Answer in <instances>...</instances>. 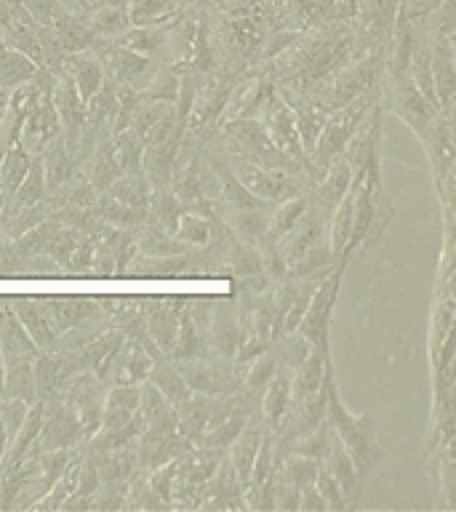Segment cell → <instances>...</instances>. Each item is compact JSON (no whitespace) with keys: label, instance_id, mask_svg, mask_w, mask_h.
<instances>
[{"label":"cell","instance_id":"6da1fadb","mask_svg":"<svg viewBox=\"0 0 456 512\" xmlns=\"http://www.w3.org/2000/svg\"><path fill=\"white\" fill-rule=\"evenodd\" d=\"M323 390H326V422L336 438L342 440L344 448L350 451L352 462L358 472H368L379 459V443H376V427L374 419L368 414L355 416L347 411L342 395L336 390L334 366L331 360L326 363V374H323Z\"/></svg>","mask_w":456,"mask_h":512},{"label":"cell","instance_id":"7a4b0ae2","mask_svg":"<svg viewBox=\"0 0 456 512\" xmlns=\"http://www.w3.org/2000/svg\"><path fill=\"white\" fill-rule=\"evenodd\" d=\"M230 163L240 182L246 184V190L259 198L262 203H280V200L291 198V195H302L304 179L299 176L302 168L288 166H256L251 160H243L238 155L224 158Z\"/></svg>","mask_w":456,"mask_h":512},{"label":"cell","instance_id":"3957f363","mask_svg":"<svg viewBox=\"0 0 456 512\" xmlns=\"http://www.w3.org/2000/svg\"><path fill=\"white\" fill-rule=\"evenodd\" d=\"M344 267L347 264L339 262L326 278L320 280L318 288L312 291L310 304H307L302 320H299V328H296L318 350H331L328 347V334H331V315H334L336 296H339V288H342Z\"/></svg>","mask_w":456,"mask_h":512},{"label":"cell","instance_id":"277c9868","mask_svg":"<svg viewBox=\"0 0 456 512\" xmlns=\"http://www.w3.org/2000/svg\"><path fill=\"white\" fill-rule=\"evenodd\" d=\"M91 51L96 59L102 62L104 75L115 83V86H128L142 91L147 86V80L152 78V72L158 70V62L150 56L136 54L131 48L120 46V43H110L107 38H96L91 43Z\"/></svg>","mask_w":456,"mask_h":512},{"label":"cell","instance_id":"5b68a950","mask_svg":"<svg viewBox=\"0 0 456 512\" xmlns=\"http://www.w3.org/2000/svg\"><path fill=\"white\" fill-rule=\"evenodd\" d=\"M227 136H230L235 155L243 160H251L256 166H288V168H302L296 166L294 160L286 158L283 152L272 144L267 128L259 118H232L227 120ZM304 171V168H302Z\"/></svg>","mask_w":456,"mask_h":512},{"label":"cell","instance_id":"8992f818","mask_svg":"<svg viewBox=\"0 0 456 512\" xmlns=\"http://www.w3.org/2000/svg\"><path fill=\"white\" fill-rule=\"evenodd\" d=\"M262 112V123L264 128H267V134H270L272 144H275L286 158L294 160L296 166H302L304 171H307V168L315 171L310 155L302 150V139H299V131H296L294 110H291L286 99L278 94V88H272L270 94H267V99L262 102ZM315 176L320 179L323 174L315 171Z\"/></svg>","mask_w":456,"mask_h":512},{"label":"cell","instance_id":"52a82bcc","mask_svg":"<svg viewBox=\"0 0 456 512\" xmlns=\"http://www.w3.org/2000/svg\"><path fill=\"white\" fill-rule=\"evenodd\" d=\"M179 374L184 376V382L192 392L200 395H211V398H222V395H232L240 392L243 387V374L232 360H211L206 358H190V360H174Z\"/></svg>","mask_w":456,"mask_h":512},{"label":"cell","instance_id":"ba28073f","mask_svg":"<svg viewBox=\"0 0 456 512\" xmlns=\"http://www.w3.org/2000/svg\"><path fill=\"white\" fill-rule=\"evenodd\" d=\"M104 387L107 384L94 371H80V374L64 379L62 390H59V398L78 416L83 435H86V443L94 438L96 432H99V424H102L104 392H107Z\"/></svg>","mask_w":456,"mask_h":512},{"label":"cell","instance_id":"9c48e42d","mask_svg":"<svg viewBox=\"0 0 456 512\" xmlns=\"http://www.w3.org/2000/svg\"><path fill=\"white\" fill-rule=\"evenodd\" d=\"M86 443L83 427L78 416L59 395L43 403V427H40L38 446L40 451H54V448H75Z\"/></svg>","mask_w":456,"mask_h":512},{"label":"cell","instance_id":"30bf717a","mask_svg":"<svg viewBox=\"0 0 456 512\" xmlns=\"http://www.w3.org/2000/svg\"><path fill=\"white\" fill-rule=\"evenodd\" d=\"M51 99H54L59 126H62L64 147L75 155L80 142V131H83V123H86V104L80 102L75 83H72L67 72H56Z\"/></svg>","mask_w":456,"mask_h":512},{"label":"cell","instance_id":"8fae6325","mask_svg":"<svg viewBox=\"0 0 456 512\" xmlns=\"http://www.w3.org/2000/svg\"><path fill=\"white\" fill-rule=\"evenodd\" d=\"M51 91H54V88H51ZM51 91H46V94L40 96V102L24 115L22 128H19V144H22L30 155H40L48 144L54 142L56 136H62V126H59V115H56Z\"/></svg>","mask_w":456,"mask_h":512},{"label":"cell","instance_id":"7c38bea8","mask_svg":"<svg viewBox=\"0 0 456 512\" xmlns=\"http://www.w3.org/2000/svg\"><path fill=\"white\" fill-rule=\"evenodd\" d=\"M392 80V110L398 112L400 118L406 120L408 126L414 128L416 134L422 136L430 123L438 118L440 107L430 104L422 96V91L414 86V80L408 75H390Z\"/></svg>","mask_w":456,"mask_h":512},{"label":"cell","instance_id":"4fadbf2b","mask_svg":"<svg viewBox=\"0 0 456 512\" xmlns=\"http://www.w3.org/2000/svg\"><path fill=\"white\" fill-rule=\"evenodd\" d=\"M11 307H14L16 318L22 320V326L27 328L35 347L51 350L59 334H56L54 320H51V312H48L43 296H14Z\"/></svg>","mask_w":456,"mask_h":512},{"label":"cell","instance_id":"5bb4252c","mask_svg":"<svg viewBox=\"0 0 456 512\" xmlns=\"http://www.w3.org/2000/svg\"><path fill=\"white\" fill-rule=\"evenodd\" d=\"M59 72H67V75H70V80L75 83V91H78L80 102L83 104H86L88 99L102 88L104 78H107V75H104L102 62L96 59V54L91 51V48L64 56Z\"/></svg>","mask_w":456,"mask_h":512},{"label":"cell","instance_id":"9a60e30c","mask_svg":"<svg viewBox=\"0 0 456 512\" xmlns=\"http://www.w3.org/2000/svg\"><path fill=\"white\" fill-rule=\"evenodd\" d=\"M259 414L264 419V427H270L272 432L280 430V424L291 411V368L278 366L275 376L270 379V384L264 387L262 400H259Z\"/></svg>","mask_w":456,"mask_h":512},{"label":"cell","instance_id":"2e32d148","mask_svg":"<svg viewBox=\"0 0 456 512\" xmlns=\"http://www.w3.org/2000/svg\"><path fill=\"white\" fill-rule=\"evenodd\" d=\"M80 171H83V179H86L94 190L107 192L110 184L120 176L118 158H115V147H112V136H104L96 142V147L88 152L86 158L80 160Z\"/></svg>","mask_w":456,"mask_h":512},{"label":"cell","instance_id":"e0dca14e","mask_svg":"<svg viewBox=\"0 0 456 512\" xmlns=\"http://www.w3.org/2000/svg\"><path fill=\"white\" fill-rule=\"evenodd\" d=\"M331 360V350H318L312 347L310 355L291 371V406L310 400L318 395L323 387V374H326V363Z\"/></svg>","mask_w":456,"mask_h":512},{"label":"cell","instance_id":"ac0fdd59","mask_svg":"<svg viewBox=\"0 0 456 512\" xmlns=\"http://www.w3.org/2000/svg\"><path fill=\"white\" fill-rule=\"evenodd\" d=\"M43 302L51 312L56 334H64V331L80 326L83 320L94 318L102 310V304L88 299V296H43Z\"/></svg>","mask_w":456,"mask_h":512},{"label":"cell","instance_id":"d6986e66","mask_svg":"<svg viewBox=\"0 0 456 512\" xmlns=\"http://www.w3.org/2000/svg\"><path fill=\"white\" fill-rule=\"evenodd\" d=\"M0 352H3V360L35 358L40 352L27 334V328L22 326V320L16 318L11 302H0Z\"/></svg>","mask_w":456,"mask_h":512},{"label":"cell","instance_id":"ffe728a7","mask_svg":"<svg viewBox=\"0 0 456 512\" xmlns=\"http://www.w3.org/2000/svg\"><path fill=\"white\" fill-rule=\"evenodd\" d=\"M352 187V166L347 163L344 155L334 158L326 166L323 176H320L318 187H315V206L323 208V211H334V206L339 200L350 192Z\"/></svg>","mask_w":456,"mask_h":512},{"label":"cell","instance_id":"44dd1931","mask_svg":"<svg viewBox=\"0 0 456 512\" xmlns=\"http://www.w3.org/2000/svg\"><path fill=\"white\" fill-rule=\"evenodd\" d=\"M323 467L334 475V480L339 483L344 496H347V504L355 507L360 496V472L358 467H355V462H352L350 451L344 448V443L336 438L334 432H331V448H328V456L326 462H323Z\"/></svg>","mask_w":456,"mask_h":512},{"label":"cell","instance_id":"7402d4cb","mask_svg":"<svg viewBox=\"0 0 456 512\" xmlns=\"http://www.w3.org/2000/svg\"><path fill=\"white\" fill-rule=\"evenodd\" d=\"M208 350H214L219 358L235 360L240 344V320L227 310H211L208 318Z\"/></svg>","mask_w":456,"mask_h":512},{"label":"cell","instance_id":"603a6c76","mask_svg":"<svg viewBox=\"0 0 456 512\" xmlns=\"http://www.w3.org/2000/svg\"><path fill=\"white\" fill-rule=\"evenodd\" d=\"M270 216L264 214V206L254 208H227L224 206V227L248 246H259V240L267 235Z\"/></svg>","mask_w":456,"mask_h":512},{"label":"cell","instance_id":"cb8c5ba5","mask_svg":"<svg viewBox=\"0 0 456 512\" xmlns=\"http://www.w3.org/2000/svg\"><path fill=\"white\" fill-rule=\"evenodd\" d=\"M0 398L24 400L27 406H32L38 400V395H35L32 358L3 360V392H0Z\"/></svg>","mask_w":456,"mask_h":512},{"label":"cell","instance_id":"d4e9b609","mask_svg":"<svg viewBox=\"0 0 456 512\" xmlns=\"http://www.w3.org/2000/svg\"><path fill=\"white\" fill-rule=\"evenodd\" d=\"M40 163H43V174H46L48 190H59L67 184L78 171V160L67 147H64L62 136H56L54 142L48 144L46 150L40 152Z\"/></svg>","mask_w":456,"mask_h":512},{"label":"cell","instance_id":"484cf974","mask_svg":"<svg viewBox=\"0 0 456 512\" xmlns=\"http://www.w3.org/2000/svg\"><path fill=\"white\" fill-rule=\"evenodd\" d=\"M147 382L155 384V390H158L174 408L187 403L192 395V390L187 387V382H184V376L179 374V368H176L168 358H160L152 363L150 374H147Z\"/></svg>","mask_w":456,"mask_h":512},{"label":"cell","instance_id":"4316f807","mask_svg":"<svg viewBox=\"0 0 456 512\" xmlns=\"http://www.w3.org/2000/svg\"><path fill=\"white\" fill-rule=\"evenodd\" d=\"M211 171H214L216 182H219V195H222L224 206L227 208H254V206H267L259 198H254L251 192L246 190V184L240 182L235 171L230 168L227 160L211 158Z\"/></svg>","mask_w":456,"mask_h":512},{"label":"cell","instance_id":"83f0119b","mask_svg":"<svg viewBox=\"0 0 456 512\" xmlns=\"http://www.w3.org/2000/svg\"><path fill=\"white\" fill-rule=\"evenodd\" d=\"M40 67L32 62L30 56L16 51L14 46H8L6 40L0 43V91H14L16 86H22L30 78H35V72Z\"/></svg>","mask_w":456,"mask_h":512},{"label":"cell","instance_id":"f1b7e54d","mask_svg":"<svg viewBox=\"0 0 456 512\" xmlns=\"http://www.w3.org/2000/svg\"><path fill=\"white\" fill-rule=\"evenodd\" d=\"M208 355V339L200 331L198 323L190 318V312L184 307L179 312V328H176L174 347H171V360H190V358H206Z\"/></svg>","mask_w":456,"mask_h":512},{"label":"cell","instance_id":"f546056e","mask_svg":"<svg viewBox=\"0 0 456 512\" xmlns=\"http://www.w3.org/2000/svg\"><path fill=\"white\" fill-rule=\"evenodd\" d=\"M32 374H35V395H38L40 403H46V400L59 395L64 379L54 350H40L32 358Z\"/></svg>","mask_w":456,"mask_h":512},{"label":"cell","instance_id":"4dcf8cb0","mask_svg":"<svg viewBox=\"0 0 456 512\" xmlns=\"http://www.w3.org/2000/svg\"><path fill=\"white\" fill-rule=\"evenodd\" d=\"M336 256L331 254V246L326 240H318L315 246H310L302 254V259H296L288 267V278H326L328 272L336 267Z\"/></svg>","mask_w":456,"mask_h":512},{"label":"cell","instance_id":"1f68e13d","mask_svg":"<svg viewBox=\"0 0 456 512\" xmlns=\"http://www.w3.org/2000/svg\"><path fill=\"white\" fill-rule=\"evenodd\" d=\"M107 195L120 200L123 206L136 208V211H144V214H147V208H150L152 184L147 182V176L144 174H123L110 184Z\"/></svg>","mask_w":456,"mask_h":512},{"label":"cell","instance_id":"d6a6232c","mask_svg":"<svg viewBox=\"0 0 456 512\" xmlns=\"http://www.w3.org/2000/svg\"><path fill=\"white\" fill-rule=\"evenodd\" d=\"M174 238L179 243H184L187 248H206L214 240V224H211V219L206 214L184 208L179 219H176Z\"/></svg>","mask_w":456,"mask_h":512},{"label":"cell","instance_id":"836d02e7","mask_svg":"<svg viewBox=\"0 0 456 512\" xmlns=\"http://www.w3.org/2000/svg\"><path fill=\"white\" fill-rule=\"evenodd\" d=\"M32 158H35V155H30L19 142L3 150V155H0V187L6 192V198L14 195L19 182L27 176Z\"/></svg>","mask_w":456,"mask_h":512},{"label":"cell","instance_id":"e575fe53","mask_svg":"<svg viewBox=\"0 0 456 512\" xmlns=\"http://www.w3.org/2000/svg\"><path fill=\"white\" fill-rule=\"evenodd\" d=\"M352 211H355V187H350V192L344 195L339 203L331 211V238H328V246H331V254L336 256V262L342 259L344 246H347V240H350L352 232Z\"/></svg>","mask_w":456,"mask_h":512},{"label":"cell","instance_id":"d590c367","mask_svg":"<svg viewBox=\"0 0 456 512\" xmlns=\"http://www.w3.org/2000/svg\"><path fill=\"white\" fill-rule=\"evenodd\" d=\"M112 147H115V158H118L120 176L123 174H144L142 160H144V142L142 136L126 128L112 134Z\"/></svg>","mask_w":456,"mask_h":512},{"label":"cell","instance_id":"8d00e7d4","mask_svg":"<svg viewBox=\"0 0 456 512\" xmlns=\"http://www.w3.org/2000/svg\"><path fill=\"white\" fill-rule=\"evenodd\" d=\"M128 27H131V19H128L126 6L104 3V6L94 8L91 19H88V30L94 32L96 38H120Z\"/></svg>","mask_w":456,"mask_h":512},{"label":"cell","instance_id":"74e56055","mask_svg":"<svg viewBox=\"0 0 456 512\" xmlns=\"http://www.w3.org/2000/svg\"><path fill=\"white\" fill-rule=\"evenodd\" d=\"M304 211H307V198L304 195H291V198L275 203V214H270V222H267V238H283L302 219Z\"/></svg>","mask_w":456,"mask_h":512},{"label":"cell","instance_id":"f35d334b","mask_svg":"<svg viewBox=\"0 0 456 512\" xmlns=\"http://www.w3.org/2000/svg\"><path fill=\"white\" fill-rule=\"evenodd\" d=\"M126 8L131 27H152V24H163L174 16L171 0H128Z\"/></svg>","mask_w":456,"mask_h":512},{"label":"cell","instance_id":"ab89813d","mask_svg":"<svg viewBox=\"0 0 456 512\" xmlns=\"http://www.w3.org/2000/svg\"><path fill=\"white\" fill-rule=\"evenodd\" d=\"M318 470L320 462H315V459L302 454H286V459H280V462L275 464V472H278L280 478H286L288 483H294L296 488L312 486L315 478H318Z\"/></svg>","mask_w":456,"mask_h":512},{"label":"cell","instance_id":"60d3db41","mask_svg":"<svg viewBox=\"0 0 456 512\" xmlns=\"http://www.w3.org/2000/svg\"><path fill=\"white\" fill-rule=\"evenodd\" d=\"M275 371H278V360L272 358V352L264 350L262 355H256L254 363H248V366L243 368V387H240V390L262 398L264 387L270 384Z\"/></svg>","mask_w":456,"mask_h":512},{"label":"cell","instance_id":"b9f144b4","mask_svg":"<svg viewBox=\"0 0 456 512\" xmlns=\"http://www.w3.org/2000/svg\"><path fill=\"white\" fill-rule=\"evenodd\" d=\"M312 344L304 339L299 331H291V334H283L275 339V347H272V358L278 360V366H286L294 371L299 363H302L307 355H310Z\"/></svg>","mask_w":456,"mask_h":512},{"label":"cell","instance_id":"7bdbcfd3","mask_svg":"<svg viewBox=\"0 0 456 512\" xmlns=\"http://www.w3.org/2000/svg\"><path fill=\"white\" fill-rule=\"evenodd\" d=\"M328 448H331V427H328V422H320L315 430L304 432L302 438H296L288 454H302L315 459V462H326Z\"/></svg>","mask_w":456,"mask_h":512},{"label":"cell","instance_id":"ee69618b","mask_svg":"<svg viewBox=\"0 0 456 512\" xmlns=\"http://www.w3.org/2000/svg\"><path fill=\"white\" fill-rule=\"evenodd\" d=\"M144 387H139V414H142L144 424L147 422H158V419H166V416H174L176 408L168 403L158 390L155 384L142 382Z\"/></svg>","mask_w":456,"mask_h":512},{"label":"cell","instance_id":"f6af8a7d","mask_svg":"<svg viewBox=\"0 0 456 512\" xmlns=\"http://www.w3.org/2000/svg\"><path fill=\"white\" fill-rule=\"evenodd\" d=\"M315 488H318L320 496H323L326 510H347V507H350V504H347V496H344V491L334 480V475L323 467V462H320L318 478H315Z\"/></svg>","mask_w":456,"mask_h":512},{"label":"cell","instance_id":"bcb514c9","mask_svg":"<svg viewBox=\"0 0 456 512\" xmlns=\"http://www.w3.org/2000/svg\"><path fill=\"white\" fill-rule=\"evenodd\" d=\"M94 243H96L94 235H83V238H80V243L75 246L70 259H67V267H64L67 275H83V272H91V264H94Z\"/></svg>","mask_w":456,"mask_h":512},{"label":"cell","instance_id":"7dc6e473","mask_svg":"<svg viewBox=\"0 0 456 512\" xmlns=\"http://www.w3.org/2000/svg\"><path fill=\"white\" fill-rule=\"evenodd\" d=\"M104 403L136 414L139 411V384H110V390L104 392Z\"/></svg>","mask_w":456,"mask_h":512},{"label":"cell","instance_id":"c3c4849f","mask_svg":"<svg viewBox=\"0 0 456 512\" xmlns=\"http://www.w3.org/2000/svg\"><path fill=\"white\" fill-rule=\"evenodd\" d=\"M299 510H326V502H323L315 483L299 488Z\"/></svg>","mask_w":456,"mask_h":512},{"label":"cell","instance_id":"681fc988","mask_svg":"<svg viewBox=\"0 0 456 512\" xmlns=\"http://www.w3.org/2000/svg\"><path fill=\"white\" fill-rule=\"evenodd\" d=\"M6 107H8V91H0V120L6 115Z\"/></svg>","mask_w":456,"mask_h":512},{"label":"cell","instance_id":"f907efd6","mask_svg":"<svg viewBox=\"0 0 456 512\" xmlns=\"http://www.w3.org/2000/svg\"><path fill=\"white\" fill-rule=\"evenodd\" d=\"M0 392H3V352H0Z\"/></svg>","mask_w":456,"mask_h":512},{"label":"cell","instance_id":"816d5d0a","mask_svg":"<svg viewBox=\"0 0 456 512\" xmlns=\"http://www.w3.org/2000/svg\"><path fill=\"white\" fill-rule=\"evenodd\" d=\"M3 206H6V192H3V187H0V211H3Z\"/></svg>","mask_w":456,"mask_h":512},{"label":"cell","instance_id":"f5cc1de1","mask_svg":"<svg viewBox=\"0 0 456 512\" xmlns=\"http://www.w3.org/2000/svg\"><path fill=\"white\" fill-rule=\"evenodd\" d=\"M8 6L19 8V6H22V0H8Z\"/></svg>","mask_w":456,"mask_h":512},{"label":"cell","instance_id":"db71d44e","mask_svg":"<svg viewBox=\"0 0 456 512\" xmlns=\"http://www.w3.org/2000/svg\"><path fill=\"white\" fill-rule=\"evenodd\" d=\"M0 43H3V38H0Z\"/></svg>","mask_w":456,"mask_h":512}]
</instances>
